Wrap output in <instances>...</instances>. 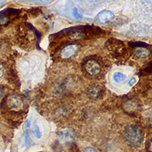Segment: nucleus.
Instances as JSON below:
<instances>
[{
    "label": "nucleus",
    "instance_id": "nucleus-1",
    "mask_svg": "<svg viewBox=\"0 0 152 152\" xmlns=\"http://www.w3.org/2000/svg\"><path fill=\"white\" fill-rule=\"evenodd\" d=\"M2 110L9 114H18L22 112L24 107L23 98L18 95H9L3 100Z\"/></svg>",
    "mask_w": 152,
    "mask_h": 152
},
{
    "label": "nucleus",
    "instance_id": "nucleus-2",
    "mask_svg": "<svg viewBox=\"0 0 152 152\" xmlns=\"http://www.w3.org/2000/svg\"><path fill=\"white\" fill-rule=\"evenodd\" d=\"M125 140L132 147H140L143 142L144 135L142 130L135 124H130L127 126L124 130Z\"/></svg>",
    "mask_w": 152,
    "mask_h": 152
},
{
    "label": "nucleus",
    "instance_id": "nucleus-3",
    "mask_svg": "<svg viewBox=\"0 0 152 152\" xmlns=\"http://www.w3.org/2000/svg\"><path fill=\"white\" fill-rule=\"evenodd\" d=\"M37 31L31 24L23 25L18 33V41L24 47H32L37 40Z\"/></svg>",
    "mask_w": 152,
    "mask_h": 152
},
{
    "label": "nucleus",
    "instance_id": "nucleus-4",
    "mask_svg": "<svg viewBox=\"0 0 152 152\" xmlns=\"http://www.w3.org/2000/svg\"><path fill=\"white\" fill-rule=\"evenodd\" d=\"M106 48L109 50V52L113 56V57H123L126 53V47L124 44L115 38H110L108 40L106 43Z\"/></svg>",
    "mask_w": 152,
    "mask_h": 152
},
{
    "label": "nucleus",
    "instance_id": "nucleus-5",
    "mask_svg": "<svg viewBox=\"0 0 152 152\" xmlns=\"http://www.w3.org/2000/svg\"><path fill=\"white\" fill-rule=\"evenodd\" d=\"M83 70L85 72L91 76V77H96L99 75L102 71V66L100 63L96 59H89L83 64Z\"/></svg>",
    "mask_w": 152,
    "mask_h": 152
},
{
    "label": "nucleus",
    "instance_id": "nucleus-6",
    "mask_svg": "<svg viewBox=\"0 0 152 152\" xmlns=\"http://www.w3.org/2000/svg\"><path fill=\"white\" fill-rule=\"evenodd\" d=\"M77 50H78V47L77 45H74V44L68 45L62 49L60 52V56L63 58H70L71 57L77 54Z\"/></svg>",
    "mask_w": 152,
    "mask_h": 152
},
{
    "label": "nucleus",
    "instance_id": "nucleus-7",
    "mask_svg": "<svg viewBox=\"0 0 152 152\" xmlns=\"http://www.w3.org/2000/svg\"><path fill=\"white\" fill-rule=\"evenodd\" d=\"M114 18H115V15H114L113 12H110V11H108V10H104V11H102L101 12H99L96 15V20L98 23L104 24V23H109L111 20H113Z\"/></svg>",
    "mask_w": 152,
    "mask_h": 152
},
{
    "label": "nucleus",
    "instance_id": "nucleus-8",
    "mask_svg": "<svg viewBox=\"0 0 152 152\" xmlns=\"http://www.w3.org/2000/svg\"><path fill=\"white\" fill-rule=\"evenodd\" d=\"M134 54L138 58H147L151 55V50H149V47L135 48Z\"/></svg>",
    "mask_w": 152,
    "mask_h": 152
},
{
    "label": "nucleus",
    "instance_id": "nucleus-9",
    "mask_svg": "<svg viewBox=\"0 0 152 152\" xmlns=\"http://www.w3.org/2000/svg\"><path fill=\"white\" fill-rule=\"evenodd\" d=\"M73 140H74V135L71 133V131L69 130L61 132L59 136V141L61 142H70Z\"/></svg>",
    "mask_w": 152,
    "mask_h": 152
},
{
    "label": "nucleus",
    "instance_id": "nucleus-10",
    "mask_svg": "<svg viewBox=\"0 0 152 152\" xmlns=\"http://www.w3.org/2000/svg\"><path fill=\"white\" fill-rule=\"evenodd\" d=\"M101 93H102V90L99 87H93L89 91V95L92 98H97V97H99L101 96Z\"/></svg>",
    "mask_w": 152,
    "mask_h": 152
},
{
    "label": "nucleus",
    "instance_id": "nucleus-11",
    "mask_svg": "<svg viewBox=\"0 0 152 152\" xmlns=\"http://www.w3.org/2000/svg\"><path fill=\"white\" fill-rule=\"evenodd\" d=\"M125 110L127 111H130V112L136 111L137 110V104L135 101L130 100V101L126 103V104H125Z\"/></svg>",
    "mask_w": 152,
    "mask_h": 152
},
{
    "label": "nucleus",
    "instance_id": "nucleus-12",
    "mask_svg": "<svg viewBox=\"0 0 152 152\" xmlns=\"http://www.w3.org/2000/svg\"><path fill=\"white\" fill-rule=\"evenodd\" d=\"M113 80L116 83L124 82L126 80V76L122 72H116L113 75Z\"/></svg>",
    "mask_w": 152,
    "mask_h": 152
},
{
    "label": "nucleus",
    "instance_id": "nucleus-13",
    "mask_svg": "<svg viewBox=\"0 0 152 152\" xmlns=\"http://www.w3.org/2000/svg\"><path fill=\"white\" fill-rule=\"evenodd\" d=\"M10 22V16L6 12L0 13V25H6Z\"/></svg>",
    "mask_w": 152,
    "mask_h": 152
},
{
    "label": "nucleus",
    "instance_id": "nucleus-14",
    "mask_svg": "<svg viewBox=\"0 0 152 152\" xmlns=\"http://www.w3.org/2000/svg\"><path fill=\"white\" fill-rule=\"evenodd\" d=\"M32 131H33V134L35 135V137L37 138H41V137H42V132H41V130L39 129V127L37 126V125H35L34 127H33V129H32Z\"/></svg>",
    "mask_w": 152,
    "mask_h": 152
},
{
    "label": "nucleus",
    "instance_id": "nucleus-15",
    "mask_svg": "<svg viewBox=\"0 0 152 152\" xmlns=\"http://www.w3.org/2000/svg\"><path fill=\"white\" fill-rule=\"evenodd\" d=\"M24 143H25L26 147H30L31 144V138H30V137L28 135L27 129L25 130V134H24Z\"/></svg>",
    "mask_w": 152,
    "mask_h": 152
},
{
    "label": "nucleus",
    "instance_id": "nucleus-16",
    "mask_svg": "<svg viewBox=\"0 0 152 152\" xmlns=\"http://www.w3.org/2000/svg\"><path fill=\"white\" fill-rule=\"evenodd\" d=\"M130 45L133 48H139V47H149V45L145 43L142 42H136V43H131Z\"/></svg>",
    "mask_w": 152,
    "mask_h": 152
},
{
    "label": "nucleus",
    "instance_id": "nucleus-17",
    "mask_svg": "<svg viewBox=\"0 0 152 152\" xmlns=\"http://www.w3.org/2000/svg\"><path fill=\"white\" fill-rule=\"evenodd\" d=\"M4 73V65L0 63V79L3 77Z\"/></svg>",
    "mask_w": 152,
    "mask_h": 152
},
{
    "label": "nucleus",
    "instance_id": "nucleus-18",
    "mask_svg": "<svg viewBox=\"0 0 152 152\" xmlns=\"http://www.w3.org/2000/svg\"><path fill=\"white\" fill-rule=\"evenodd\" d=\"M145 72H148V73H151L152 72V61L151 63L146 67V69H145Z\"/></svg>",
    "mask_w": 152,
    "mask_h": 152
},
{
    "label": "nucleus",
    "instance_id": "nucleus-19",
    "mask_svg": "<svg viewBox=\"0 0 152 152\" xmlns=\"http://www.w3.org/2000/svg\"><path fill=\"white\" fill-rule=\"evenodd\" d=\"M4 87L0 85V99L4 96Z\"/></svg>",
    "mask_w": 152,
    "mask_h": 152
},
{
    "label": "nucleus",
    "instance_id": "nucleus-20",
    "mask_svg": "<svg viewBox=\"0 0 152 152\" xmlns=\"http://www.w3.org/2000/svg\"><path fill=\"white\" fill-rule=\"evenodd\" d=\"M83 152H96V151L95 149H93V148H91V147H88Z\"/></svg>",
    "mask_w": 152,
    "mask_h": 152
},
{
    "label": "nucleus",
    "instance_id": "nucleus-21",
    "mask_svg": "<svg viewBox=\"0 0 152 152\" xmlns=\"http://www.w3.org/2000/svg\"><path fill=\"white\" fill-rule=\"evenodd\" d=\"M148 151L149 152H152V139L150 141V142L148 144Z\"/></svg>",
    "mask_w": 152,
    "mask_h": 152
},
{
    "label": "nucleus",
    "instance_id": "nucleus-22",
    "mask_svg": "<svg viewBox=\"0 0 152 152\" xmlns=\"http://www.w3.org/2000/svg\"><path fill=\"white\" fill-rule=\"evenodd\" d=\"M137 82V80H136V78H132V79H130L129 82V86H132L133 84H135V83Z\"/></svg>",
    "mask_w": 152,
    "mask_h": 152
}]
</instances>
